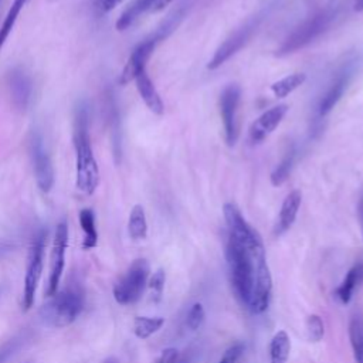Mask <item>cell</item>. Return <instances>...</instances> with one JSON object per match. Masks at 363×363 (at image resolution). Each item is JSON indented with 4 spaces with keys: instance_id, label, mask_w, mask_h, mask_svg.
<instances>
[{
    "instance_id": "cell-1",
    "label": "cell",
    "mask_w": 363,
    "mask_h": 363,
    "mask_svg": "<svg viewBox=\"0 0 363 363\" xmlns=\"http://www.w3.org/2000/svg\"><path fill=\"white\" fill-rule=\"evenodd\" d=\"M72 142L75 149V186L91 196L99 184V169L91 146L88 108L79 102L74 109L72 119Z\"/></svg>"
},
{
    "instance_id": "cell-2",
    "label": "cell",
    "mask_w": 363,
    "mask_h": 363,
    "mask_svg": "<svg viewBox=\"0 0 363 363\" xmlns=\"http://www.w3.org/2000/svg\"><path fill=\"white\" fill-rule=\"evenodd\" d=\"M225 258L234 294L242 305L248 306L252 295L255 277L254 261L250 252L231 237H228L225 245Z\"/></svg>"
},
{
    "instance_id": "cell-3",
    "label": "cell",
    "mask_w": 363,
    "mask_h": 363,
    "mask_svg": "<svg viewBox=\"0 0 363 363\" xmlns=\"http://www.w3.org/2000/svg\"><path fill=\"white\" fill-rule=\"evenodd\" d=\"M84 306V294L78 282H69L64 289L57 291L43 309L44 320L57 328L71 325Z\"/></svg>"
},
{
    "instance_id": "cell-4",
    "label": "cell",
    "mask_w": 363,
    "mask_h": 363,
    "mask_svg": "<svg viewBox=\"0 0 363 363\" xmlns=\"http://www.w3.org/2000/svg\"><path fill=\"white\" fill-rule=\"evenodd\" d=\"M149 262L145 258L135 259L128 271L113 286V298L121 305H130L139 301L149 279Z\"/></svg>"
},
{
    "instance_id": "cell-5",
    "label": "cell",
    "mask_w": 363,
    "mask_h": 363,
    "mask_svg": "<svg viewBox=\"0 0 363 363\" xmlns=\"http://www.w3.org/2000/svg\"><path fill=\"white\" fill-rule=\"evenodd\" d=\"M223 213L228 227V237L240 242L250 252L251 257L259 252H265L261 235L247 223L240 208L234 203H225L223 207Z\"/></svg>"
},
{
    "instance_id": "cell-6",
    "label": "cell",
    "mask_w": 363,
    "mask_h": 363,
    "mask_svg": "<svg viewBox=\"0 0 363 363\" xmlns=\"http://www.w3.org/2000/svg\"><path fill=\"white\" fill-rule=\"evenodd\" d=\"M333 16L335 13L332 9H325L312 16L311 18H308L284 41L277 54L286 55L308 45L329 27L330 21L333 20Z\"/></svg>"
},
{
    "instance_id": "cell-7",
    "label": "cell",
    "mask_w": 363,
    "mask_h": 363,
    "mask_svg": "<svg viewBox=\"0 0 363 363\" xmlns=\"http://www.w3.org/2000/svg\"><path fill=\"white\" fill-rule=\"evenodd\" d=\"M45 231L40 230L28 248L27 255V269L24 277V292H23V311H28L35 298V291L38 286V281L43 272V261H44V247H45Z\"/></svg>"
},
{
    "instance_id": "cell-8",
    "label": "cell",
    "mask_w": 363,
    "mask_h": 363,
    "mask_svg": "<svg viewBox=\"0 0 363 363\" xmlns=\"http://www.w3.org/2000/svg\"><path fill=\"white\" fill-rule=\"evenodd\" d=\"M254 267H255V277H254V286H252V295L248 308L254 313H262L267 311L271 294H272V277L269 267L267 264L265 254L257 255L252 258Z\"/></svg>"
},
{
    "instance_id": "cell-9",
    "label": "cell",
    "mask_w": 363,
    "mask_h": 363,
    "mask_svg": "<svg viewBox=\"0 0 363 363\" xmlns=\"http://www.w3.org/2000/svg\"><path fill=\"white\" fill-rule=\"evenodd\" d=\"M30 155L37 186L43 193H48L54 186V169L50 155L44 146V140L37 132H34L30 139Z\"/></svg>"
},
{
    "instance_id": "cell-10",
    "label": "cell",
    "mask_w": 363,
    "mask_h": 363,
    "mask_svg": "<svg viewBox=\"0 0 363 363\" xmlns=\"http://www.w3.org/2000/svg\"><path fill=\"white\" fill-rule=\"evenodd\" d=\"M68 244V227L65 221H61L54 234L51 254H50V275L45 294L51 298L57 294L60 279L64 271V259H65V250Z\"/></svg>"
},
{
    "instance_id": "cell-11",
    "label": "cell",
    "mask_w": 363,
    "mask_h": 363,
    "mask_svg": "<svg viewBox=\"0 0 363 363\" xmlns=\"http://www.w3.org/2000/svg\"><path fill=\"white\" fill-rule=\"evenodd\" d=\"M240 96H241V89L235 84L225 86L220 96V112H221L225 140L230 146H233L235 143L237 135H238L237 111H238Z\"/></svg>"
},
{
    "instance_id": "cell-12",
    "label": "cell",
    "mask_w": 363,
    "mask_h": 363,
    "mask_svg": "<svg viewBox=\"0 0 363 363\" xmlns=\"http://www.w3.org/2000/svg\"><path fill=\"white\" fill-rule=\"evenodd\" d=\"M164 35L163 30H159L153 37L146 38L145 41H142L130 54L128 62L125 64L121 75H119V84L121 85H126L130 81H135V78L146 69V62L149 60V57L152 55L157 41Z\"/></svg>"
},
{
    "instance_id": "cell-13",
    "label": "cell",
    "mask_w": 363,
    "mask_h": 363,
    "mask_svg": "<svg viewBox=\"0 0 363 363\" xmlns=\"http://www.w3.org/2000/svg\"><path fill=\"white\" fill-rule=\"evenodd\" d=\"M258 24V20L252 18L250 21H247L242 27H240L233 35H230L214 52L213 58L210 60V62L207 64L208 69H216L218 68L221 64H224L231 55H234L237 51H240V48L250 40V37L252 35L255 27Z\"/></svg>"
},
{
    "instance_id": "cell-14",
    "label": "cell",
    "mask_w": 363,
    "mask_h": 363,
    "mask_svg": "<svg viewBox=\"0 0 363 363\" xmlns=\"http://www.w3.org/2000/svg\"><path fill=\"white\" fill-rule=\"evenodd\" d=\"M286 112H288V105L281 104V105L272 106L271 109L264 112L259 118H257L250 126L251 142L258 143L264 140L269 133H272V130L281 123Z\"/></svg>"
},
{
    "instance_id": "cell-15",
    "label": "cell",
    "mask_w": 363,
    "mask_h": 363,
    "mask_svg": "<svg viewBox=\"0 0 363 363\" xmlns=\"http://www.w3.org/2000/svg\"><path fill=\"white\" fill-rule=\"evenodd\" d=\"M9 89L13 105L20 111H26L31 102L33 84L21 68H14L9 74Z\"/></svg>"
},
{
    "instance_id": "cell-16",
    "label": "cell",
    "mask_w": 363,
    "mask_h": 363,
    "mask_svg": "<svg viewBox=\"0 0 363 363\" xmlns=\"http://www.w3.org/2000/svg\"><path fill=\"white\" fill-rule=\"evenodd\" d=\"M350 77H352V68L350 67H345L332 79V82L329 84L326 92L323 94V96H322V99L319 102V106H318V111H319L320 116L328 115L335 108V105L342 98L345 89L347 88Z\"/></svg>"
},
{
    "instance_id": "cell-17",
    "label": "cell",
    "mask_w": 363,
    "mask_h": 363,
    "mask_svg": "<svg viewBox=\"0 0 363 363\" xmlns=\"http://www.w3.org/2000/svg\"><path fill=\"white\" fill-rule=\"evenodd\" d=\"M135 82H136V88L145 102V105L156 115H162L164 112V104L159 95V92L156 91L152 79L149 78L146 69L142 71L136 78H135Z\"/></svg>"
},
{
    "instance_id": "cell-18",
    "label": "cell",
    "mask_w": 363,
    "mask_h": 363,
    "mask_svg": "<svg viewBox=\"0 0 363 363\" xmlns=\"http://www.w3.org/2000/svg\"><path fill=\"white\" fill-rule=\"evenodd\" d=\"M302 201V194L299 190H292L284 200L279 211V218L277 224V234H282L289 230L296 218L299 206Z\"/></svg>"
},
{
    "instance_id": "cell-19",
    "label": "cell",
    "mask_w": 363,
    "mask_h": 363,
    "mask_svg": "<svg viewBox=\"0 0 363 363\" xmlns=\"http://www.w3.org/2000/svg\"><path fill=\"white\" fill-rule=\"evenodd\" d=\"M363 282V262L354 264L345 275L340 285L336 288V298L340 303L347 305L353 296L354 289Z\"/></svg>"
},
{
    "instance_id": "cell-20",
    "label": "cell",
    "mask_w": 363,
    "mask_h": 363,
    "mask_svg": "<svg viewBox=\"0 0 363 363\" xmlns=\"http://www.w3.org/2000/svg\"><path fill=\"white\" fill-rule=\"evenodd\" d=\"M153 0H135L130 6H128L123 13L119 16L116 21V30L123 31L130 27L142 14L150 11Z\"/></svg>"
},
{
    "instance_id": "cell-21",
    "label": "cell",
    "mask_w": 363,
    "mask_h": 363,
    "mask_svg": "<svg viewBox=\"0 0 363 363\" xmlns=\"http://www.w3.org/2000/svg\"><path fill=\"white\" fill-rule=\"evenodd\" d=\"M349 339L356 363H363V315L356 313L349 322Z\"/></svg>"
},
{
    "instance_id": "cell-22",
    "label": "cell",
    "mask_w": 363,
    "mask_h": 363,
    "mask_svg": "<svg viewBox=\"0 0 363 363\" xmlns=\"http://www.w3.org/2000/svg\"><path fill=\"white\" fill-rule=\"evenodd\" d=\"M291 352V339L285 330H279L274 335L269 343L271 363H286Z\"/></svg>"
},
{
    "instance_id": "cell-23",
    "label": "cell",
    "mask_w": 363,
    "mask_h": 363,
    "mask_svg": "<svg viewBox=\"0 0 363 363\" xmlns=\"http://www.w3.org/2000/svg\"><path fill=\"white\" fill-rule=\"evenodd\" d=\"M128 233L133 240H143L147 235L146 216L140 204L133 206V208L130 210L129 221H128Z\"/></svg>"
},
{
    "instance_id": "cell-24",
    "label": "cell",
    "mask_w": 363,
    "mask_h": 363,
    "mask_svg": "<svg viewBox=\"0 0 363 363\" xmlns=\"http://www.w3.org/2000/svg\"><path fill=\"white\" fill-rule=\"evenodd\" d=\"M79 224L84 231L82 248H94L98 241V233L95 227V216L91 208H82L79 211Z\"/></svg>"
},
{
    "instance_id": "cell-25",
    "label": "cell",
    "mask_w": 363,
    "mask_h": 363,
    "mask_svg": "<svg viewBox=\"0 0 363 363\" xmlns=\"http://www.w3.org/2000/svg\"><path fill=\"white\" fill-rule=\"evenodd\" d=\"M164 323L163 318L155 316H136L133 320V333L136 335V337L139 339H147L150 337L153 333L159 332L162 329Z\"/></svg>"
},
{
    "instance_id": "cell-26",
    "label": "cell",
    "mask_w": 363,
    "mask_h": 363,
    "mask_svg": "<svg viewBox=\"0 0 363 363\" xmlns=\"http://www.w3.org/2000/svg\"><path fill=\"white\" fill-rule=\"evenodd\" d=\"M306 81V74L295 72L291 74L271 85V91L277 98H285L291 92H294L298 86H301Z\"/></svg>"
},
{
    "instance_id": "cell-27",
    "label": "cell",
    "mask_w": 363,
    "mask_h": 363,
    "mask_svg": "<svg viewBox=\"0 0 363 363\" xmlns=\"http://www.w3.org/2000/svg\"><path fill=\"white\" fill-rule=\"evenodd\" d=\"M26 1H27V0H14L13 4H11V7L9 9L7 16H6V18H4V21H3V24H1V27H0V50L3 48V45H4V43H6L7 37H9V34L11 33V30H13L16 21H17V17H18L20 11L23 10Z\"/></svg>"
},
{
    "instance_id": "cell-28",
    "label": "cell",
    "mask_w": 363,
    "mask_h": 363,
    "mask_svg": "<svg viewBox=\"0 0 363 363\" xmlns=\"http://www.w3.org/2000/svg\"><path fill=\"white\" fill-rule=\"evenodd\" d=\"M295 149L291 147V150L286 152V155L284 156L282 162L277 166V169L271 173V183L274 186H281L289 176L291 173V169L294 166V162H295Z\"/></svg>"
},
{
    "instance_id": "cell-29",
    "label": "cell",
    "mask_w": 363,
    "mask_h": 363,
    "mask_svg": "<svg viewBox=\"0 0 363 363\" xmlns=\"http://www.w3.org/2000/svg\"><path fill=\"white\" fill-rule=\"evenodd\" d=\"M164 281H166V274L162 268L153 272V275L147 279V288L150 291V298L153 302H159L163 294L164 288Z\"/></svg>"
},
{
    "instance_id": "cell-30",
    "label": "cell",
    "mask_w": 363,
    "mask_h": 363,
    "mask_svg": "<svg viewBox=\"0 0 363 363\" xmlns=\"http://www.w3.org/2000/svg\"><path fill=\"white\" fill-rule=\"evenodd\" d=\"M306 332L311 342H319L322 340L325 335V326L323 320L319 315H309L306 319Z\"/></svg>"
},
{
    "instance_id": "cell-31",
    "label": "cell",
    "mask_w": 363,
    "mask_h": 363,
    "mask_svg": "<svg viewBox=\"0 0 363 363\" xmlns=\"http://www.w3.org/2000/svg\"><path fill=\"white\" fill-rule=\"evenodd\" d=\"M204 319H206V311L200 302H196L187 313L186 325L190 330H197L203 325Z\"/></svg>"
},
{
    "instance_id": "cell-32",
    "label": "cell",
    "mask_w": 363,
    "mask_h": 363,
    "mask_svg": "<svg viewBox=\"0 0 363 363\" xmlns=\"http://www.w3.org/2000/svg\"><path fill=\"white\" fill-rule=\"evenodd\" d=\"M153 363H187L184 357L180 356V352L176 347H166L155 359Z\"/></svg>"
},
{
    "instance_id": "cell-33",
    "label": "cell",
    "mask_w": 363,
    "mask_h": 363,
    "mask_svg": "<svg viewBox=\"0 0 363 363\" xmlns=\"http://www.w3.org/2000/svg\"><path fill=\"white\" fill-rule=\"evenodd\" d=\"M242 352H244V345L240 343V342H238V343H234L233 346H230V347L224 352V354H223V357L218 360V363H237L238 359L241 357Z\"/></svg>"
},
{
    "instance_id": "cell-34",
    "label": "cell",
    "mask_w": 363,
    "mask_h": 363,
    "mask_svg": "<svg viewBox=\"0 0 363 363\" xmlns=\"http://www.w3.org/2000/svg\"><path fill=\"white\" fill-rule=\"evenodd\" d=\"M125 0H95L94 3V7L98 13L101 14H105L111 10H113L116 6H119L121 3H123Z\"/></svg>"
},
{
    "instance_id": "cell-35",
    "label": "cell",
    "mask_w": 363,
    "mask_h": 363,
    "mask_svg": "<svg viewBox=\"0 0 363 363\" xmlns=\"http://www.w3.org/2000/svg\"><path fill=\"white\" fill-rule=\"evenodd\" d=\"M173 0H153V3H152V9H150V11H159V10H162V9H164V6H167L169 3H172Z\"/></svg>"
},
{
    "instance_id": "cell-36",
    "label": "cell",
    "mask_w": 363,
    "mask_h": 363,
    "mask_svg": "<svg viewBox=\"0 0 363 363\" xmlns=\"http://www.w3.org/2000/svg\"><path fill=\"white\" fill-rule=\"evenodd\" d=\"M357 211H359V218H360V225H362V234H363V196L359 201V207H357Z\"/></svg>"
},
{
    "instance_id": "cell-37",
    "label": "cell",
    "mask_w": 363,
    "mask_h": 363,
    "mask_svg": "<svg viewBox=\"0 0 363 363\" xmlns=\"http://www.w3.org/2000/svg\"><path fill=\"white\" fill-rule=\"evenodd\" d=\"M354 10L356 11H363V0H356L354 1Z\"/></svg>"
},
{
    "instance_id": "cell-38",
    "label": "cell",
    "mask_w": 363,
    "mask_h": 363,
    "mask_svg": "<svg viewBox=\"0 0 363 363\" xmlns=\"http://www.w3.org/2000/svg\"><path fill=\"white\" fill-rule=\"evenodd\" d=\"M104 363H119V362H118V359H115V357H108Z\"/></svg>"
}]
</instances>
